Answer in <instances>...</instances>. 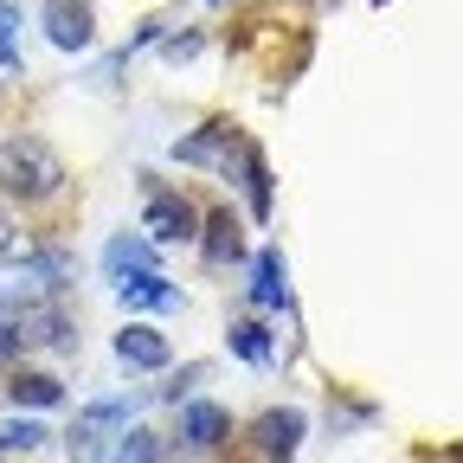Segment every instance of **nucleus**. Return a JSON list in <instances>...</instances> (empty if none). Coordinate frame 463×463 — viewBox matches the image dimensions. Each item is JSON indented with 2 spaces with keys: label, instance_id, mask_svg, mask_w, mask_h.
<instances>
[{
  "label": "nucleus",
  "instance_id": "f257e3e1",
  "mask_svg": "<svg viewBox=\"0 0 463 463\" xmlns=\"http://www.w3.org/2000/svg\"><path fill=\"white\" fill-rule=\"evenodd\" d=\"M65 161H58V148L39 136V129H14L7 142H0V200L14 206H45L65 194Z\"/></svg>",
  "mask_w": 463,
  "mask_h": 463
},
{
  "label": "nucleus",
  "instance_id": "f03ea898",
  "mask_svg": "<svg viewBox=\"0 0 463 463\" xmlns=\"http://www.w3.org/2000/svg\"><path fill=\"white\" fill-rule=\"evenodd\" d=\"M245 129L239 123H232V116H213V123H200L194 136H174V161H181V167H213L219 174V181L232 187V174H239V155H245Z\"/></svg>",
  "mask_w": 463,
  "mask_h": 463
},
{
  "label": "nucleus",
  "instance_id": "7ed1b4c3",
  "mask_svg": "<svg viewBox=\"0 0 463 463\" xmlns=\"http://www.w3.org/2000/svg\"><path fill=\"white\" fill-rule=\"evenodd\" d=\"M181 412V431H174V457H219L225 444H232V412L219 399H181L174 405Z\"/></svg>",
  "mask_w": 463,
  "mask_h": 463
},
{
  "label": "nucleus",
  "instance_id": "20e7f679",
  "mask_svg": "<svg viewBox=\"0 0 463 463\" xmlns=\"http://www.w3.org/2000/svg\"><path fill=\"white\" fill-rule=\"evenodd\" d=\"M78 347H84V335H78V316L65 309V297L20 316V354H78Z\"/></svg>",
  "mask_w": 463,
  "mask_h": 463
},
{
  "label": "nucleus",
  "instance_id": "39448f33",
  "mask_svg": "<svg viewBox=\"0 0 463 463\" xmlns=\"http://www.w3.org/2000/svg\"><path fill=\"white\" fill-rule=\"evenodd\" d=\"M142 232H148L155 245H194V239H200V206H194L181 187H148Z\"/></svg>",
  "mask_w": 463,
  "mask_h": 463
},
{
  "label": "nucleus",
  "instance_id": "423d86ee",
  "mask_svg": "<svg viewBox=\"0 0 463 463\" xmlns=\"http://www.w3.org/2000/svg\"><path fill=\"white\" fill-rule=\"evenodd\" d=\"M245 438H251V450L264 463H289L303 450V438H309V412H303V405H264Z\"/></svg>",
  "mask_w": 463,
  "mask_h": 463
},
{
  "label": "nucleus",
  "instance_id": "0eeeda50",
  "mask_svg": "<svg viewBox=\"0 0 463 463\" xmlns=\"http://www.w3.org/2000/svg\"><path fill=\"white\" fill-rule=\"evenodd\" d=\"M200 264L206 270H225V264H245L251 258V239H245V219L232 213V206H213V213H200Z\"/></svg>",
  "mask_w": 463,
  "mask_h": 463
},
{
  "label": "nucleus",
  "instance_id": "6e6552de",
  "mask_svg": "<svg viewBox=\"0 0 463 463\" xmlns=\"http://www.w3.org/2000/svg\"><path fill=\"white\" fill-rule=\"evenodd\" d=\"M39 26H45V45L52 52H90L97 45V7L90 0H45L39 7Z\"/></svg>",
  "mask_w": 463,
  "mask_h": 463
},
{
  "label": "nucleus",
  "instance_id": "1a4fd4ad",
  "mask_svg": "<svg viewBox=\"0 0 463 463\" xmlns=\"http://www.w3.org/2000/svg\"><path fill=\"white\" fill-rule=\"evenodd\" d=\"M116 303H123L129 316L148 309V316H187V289L181 283H167L161 270H129V277H116Z\"/></svg>",
  "mask_w": 463,
  "mask_h": 463
},
{
  "label": "nucleus",
  "instance_id": "9d476101",
  "mask_svg": "<svg viewBox=\"0 0 463 463\" xmlns=\"http://www.w3.org/2000/svg\"><path fill=\"white\" fill-rule=\"evenodd\" d=\"M167 361H174V341L155 322H123L116 328V367L123 373H167Z\"/></svg>",
  "mask_w": 463,
  "mask_h": 463
},
{
  "label": "nucleus",
  "instance_id": "9b49d317",
  "mask_svg": "<svg viewBox=\"0 0 463 463\" xmlns=\"http://www.w3.org/2000/svg\"><path fill=\"white\" fill-rule=\"evenodd\" d=\"M245 297H251V309H270V316L297 309V297H289V264H283L277 245H258V251H251V283H245Z\"/></svg>",
  "mask_w": 463,
  "mask_h": 463
},
{
  "label": "nucleus",
  "instance_id": "f8f14e48",
  "mask_svg": "<svg viewBox=\"0 0 463 463\" xmlns=\"http://www.w3.org/2000/svg\"><path fill=\"white\" fill-rule=\"evenodd\" d=\"M129 270H161V245L148 239V232L136 225H123V232H109V245H103V277L116 283V277H129Z\"/></svg>",
  "mask_w": 463,
  "mask_h": 463
},
{
  "label": "nucleus",
  "instance_id": "ddd939ff",
  "mask_svg": "<svg viewBox=\"0 0 463 463\" xmlns=\"http://www.w3.org/2000/svg\"><path fill=\"white\" fill-rule=\"evenodd\" d=\"M232 187L245 194V213L264 225L270 219V206H277V187H270V161H264V148L258 142H245V155H239V174H232Z\"/></svg>",
  "mask_w": 463,
  "mask_h": 463
},
{
  "label": "nucleus",
  "instance_id": "4468645a",
  "mask_svg": "<svg viewBox=\"0 0 463 463\" xmlns=\"http://www.w3.org/2000/svg\"><path fill=\"white\" fill-rule=\"evenodd\" d=\"M7 405H14V412H52V405H65V380L39 373V367H20L7 380Z\"/></svg>",
  "mask_w": 463,
  "mask_h": 463
},
{
  "label": "nucleus",
  "instance_id": "2eb2a0df",
  "mask_svg": "<svg viewBox=\"0 0 463 463\" xmlns=\"http://www.w3.org/2000/svg\"><path fill=\"white\" fill-rule=\"evenodd\" d=\"M109 463H167V438L129 419L123 431H116V444H109Z\"/></svg>",
  "mask_w": 463,
  "mask_h": 463
},
{
  "label": "nucleus",
  "instance_id": "dca6fc26",
  "mask_svg": "<svg viewBox=\"0 0 463 463\" xmlns=\"http://www.w3.org/2000/svg\"><path fill=\"white\" fill-rule=\"evenodd\" d=\"M225 347L239 354L245 367H270L277 354H270V328L258 322V316H239V322H225Z\"/></svg>",
  "mask_w": 463,
  "mask_h": 463
},
{
  "label": "nucleus",
  "instance_id": "f3484780",
  "mask_svg": "<svg viewBox=\"0 0 463 463\" xmlns=\"http://www.w3.org/2000/svg\"><path fill=\"white\" fill-rule=\"evenodd\" d=\"M52 444V431H45V419H33V412H14L7 425H0V457H33V450H45Z\"/></svg>",
  "mask_w": 463,
  "mask_h": 463
},
{
  "label": "nucleus",
  "instance_id": "a211bd4d",
  "mask_svg": "<svg viewBox=\"0 0 463 463\" xmlns=\"http://www.w3.org/2000/svg\"><path fill=\"white\" fill-rule=\"evenodd\" d=\"M20 20H26V7L20 0H0V78H26V58H20Z\"/></svg>",
  "mask_w": 463,
  "mask_h": 463
},
{
  "label": "nucleus",
  "instance_id": "6ab92c4d",
  "mask_svg": "<svg viewBox=\"0 0 463 463\" xmlns=\"http://www.w3.org/2000/svg\"><path fill=\"white\" fill-rule=\"evenodd\" d=\"M142 399H148V392H142ZM142 399H129V392H109V399L78 405V419H90V425H103V431H123V425L142 412Z\"/></svg>",
  "mask_w": 463,
  "mask_h": 463
},
{
  "label": "nucleus",
  "instance_id": "aec40b11",
  "mask_svg": "<svg viewBox=\"0 0 463 463\" xmlns=\"http://www.w3.org/2000/svg\"><path fill=\"white\" fill-rule=\"evenodd\" d=\"M65 457H71V463H109V431L90 425V419H78V425L65 431Z\"/></svg>",
  "mask_w": 463,
  "mask_h": 463
},
{
  "label": "nucleus",
  "instance_id": "412c9836",
  "mask_svg": "<svg viewBox=\"0 0 463 463\" xmlns=\"http://www.w3.org/2000/svg\"><path fill=\"white\" fill-rule=\"evenodd\" d=\"M155 45H161V65H194V58L206 52V33L200 26H167Z\"/></svg>",
  "mask_w": 463,
  "mask_h": 463
},
{
  "label": "nucleus",
  "instance_id": "4be33fe9",
  "mask_svg": "<svg viewBox=\"0 0 463 463\" xmlns=\"http://www.w3.org/2000/svg\"><path fill=\"white\" fill-rule=\"evenodd\" d=\"M206 373H213V361H187L181 373H167V386H161L155 399H161V405H181V399H194V392H200V380H206Z\"/></svg>",
  "mask_w": 463,
  "mask_h": 463
},
{
  "label": "nucleus",
  "instance_id": "5701e85b",
  "mask_svg": "<svg viewBox=\"0 0 463 463\" xmlns=\"http://www.w3.org/2000/svg\"><path fill=\"white\" fill-rule=\"evenodd\" d=\"M373 419H380V405H347V399H328V431H335V438L361 431V425H373Z\"/></svg>",
  "mask_w": 463,
  "mask_h": 463
},
{
  "label": "nucleus",
  "instance_id": "b1692460",
  "mask_svg": "<svg viewBox=\"0 0 463 463\" xmlns=\"http://www.w3.org/2000/svg\"><path fill=\"white\" fill-rule=\"evenodd\" d=\"M33 251V232H20L7 219V206H0V270H20V258Z\"/></svg>",
  "mask_w": 463,
  "mask_h": 463
},
{
  "label": "nucleus",
  "instance_id": "393cba45",
  "mask_svg": "<svg viewBox=\"0 0 463 463\" xmlns=\"http://www.w3.org/2000/svg\"><path fill=\"white\" fill-rule=\"evenodd\" d=\"M14 361H20V322L0 316V367H14Z\"/></svg>",
  "mask_w": 463,
  "mask_h": 463
},
{
  "label": "nucleus",
  "instance_id": "a878e982",
  "mask_svg": "<svg viewBox=\"0 0 463 463\" xmlns=\"http://www.w3.org/2000/svg\"><path fill=\"white\" fill-rule=\"evenodd\" d=\"M373 7H386V0H373Z\"/></svg>",
  "mask_w": 463,
  "mask_h": 463
},
{
  "label": "nucleus",
  "instance_id": "bb28decb",
  "mask_svg": "<svg viewBox=\"0 0 463 463\" xmlns=\"http://www.w3.org/2000/svg\"><path fill=\"white\" fill-rule=\"evenodd\" d=\"M0 103H7V90H0Z\"/></svg>",
  "mask_w": 463,
  "mask_h": 463
},
{
  "label": "nucleus",
  "instance_id": "cd10ccee",
  "mask_svg": "<svg viewBox=\"0 0 463 463\" xmlns=\"http://www.w3.org/2000/svg\"><path fill=\"white\" fill-rule=\"evenodd\" d=\"M213 7H225V0H213Z\"/></svg>",
  "mask_w": 463,
  "mask_h": 463
}]
</instances>
